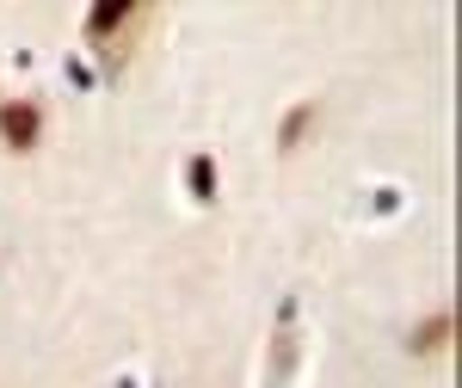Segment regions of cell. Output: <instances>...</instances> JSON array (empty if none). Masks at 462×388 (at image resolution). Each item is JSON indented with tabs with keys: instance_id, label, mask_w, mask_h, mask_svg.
Returning <instances> with one entry per match:
<instances>
[{
	"instance_id": "6da1fadb",
	"label": "cell",
	"mask_w": 462,
	"mask_h": 388,
	"mask_svg": "<svg viewBox=\"0 0 462 388\" xmlns=\"http://www.w3.org/2000/svg\"><path fill=\"white\" fill-rule=\"evenodd\" d=\"M43 124H50L43 99H6V106H0V142H6L13 154L37 148V142H43Z\"/></svg>"
},
{
	"instance_id": "7a4b0ae2",
	"label": "cell",
	"mask_w": 462,
	"mask_h": 388,
	"mask_svg": "<svg viewBox=\"0 0 462 388\" xmlns=\"http://www.w3.org/2000/svg\"><path fill=\"white\" fill-rule=\"evenodd\" d=\"M136 19H143V6H136V0H117V6H93V13H87V37H93V43H106V37H117L124 25H136Z\"/></svg>"
},
{
	"instance_id": "3957f363",
	"label": "cell",
	"mask_w": 462,
	"mask_h": 388,
	"mask_svg": "<svg viewBox=\"0 0 462 388\" xmlns=\"http://www.w3.org/2000/svg\"><path fill=\"white\" fill-rule=\"evenodd\" d=\"M450 333H457V315L444 309V315L420 320V333L407 339V352H413V357H431V352H444V346H450Z\"/></svg>"
},
{
	"instance_id": "277c9868",
	"label": "cell",
	"mask_w": 462,
	"mask_h": 388,
	"mask_svg": "<svg viewBox=\"0 0 462 388\" xmlns=\"http://www.w3.org/2000/svg\"><path fill=\"white\" fill-rule=\"evenodd\" d=\"M185 185H191V198H198V204H216V161H210V154H191Z\"/></svg>"
},
{
	"instance_id": "5b68a950",
	"label": "cell",
	"mask_w": 462,
	"mask_h": 388,
	"mask_svg": "<svg viewBox=\"0 0 462 388\" xmlns=\"http://www.w3.org/2000/svg\"><path fill=\"white\" fill-rule=\"evenodd\" d=\"M309 117H315V106L290 111L284 124H278V148H284V154H290V148H296V142H302V130H309Z\"/></svg>"
}]
</instances>
